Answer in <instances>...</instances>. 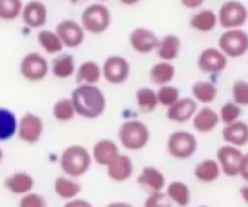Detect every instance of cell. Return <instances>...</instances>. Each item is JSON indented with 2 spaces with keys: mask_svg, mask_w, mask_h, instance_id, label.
<instances>
[{
  "mask_svg": "<svg viewBox=\"0 0 248 207\" xmlns=\"http://www.w3.org/2000/svg\"><path fill=\"white\" fill-rule=\"evenodd\" d=\"M77 116L97 119L106 111V95L97 85H77L70 95Z\"/></svg>",
  "mask_w": 248,
  "mask_h": 207,
  "instance_id": "6da1fadb",
  "label": "cell"
},
{
  "mask_svg": "<svg viewBox=\"0 0 248 207\" xmlns=\"http://www.w3.org/2000/svg\"><path fill=\"white\" fill-rule=\"evenodd\" d=\"M92 155L82 145L66 146L60 156V168H62L63 175L72 177V178H80L85 175L92 166Z\"/></svg>",
  "mask_w": 248,
  "mask_h": 207,
  "instance_id": "7a4b0ae2",
  "label": "cell"
},
{
  "mask_svg": "<svg viewBox=\"0 0 248 207\" xmlns=\"http://www.w3.org/2000/svg\"><path fill=\"white\" fill-rule=\"evenodd\" d=\"M150 129L141 121H126L117 129V139L124 149L129 151H141L150 143Z\"/></svg>",
  "mask_w": 248,
  "mask_h": 207,
  "instance_id": "3957f363",
  "label": "cell"
},
{
  "mask_svg": "<svg viewBox=\"0 0 248 207\" xmlns=\"http://www.w3.org/2000/svg\"><path fill=\"white\" fill-rule=\"evenodd\" d=\"M112 22V15L106 4H90L83 9L82 15H80V24H82L83 31L90 32V34H102L110 28Z\"/></svg>",
  "mask_w": 248,
  "mask_h": 207,
  "instance_id": "277c9868",
  "label": "cell"
},
{
  "mask_svg": "<svg viewBox=\"0 0 248 207\" xmlns=\"http://www.w3.org/2000/svg\"><path fill=\"white\" fill-rule=\"evenodd\" d=\"M248 21V9L245 4L238 0H228L219 7L217 12V24L228 31V29H241Z\"/></svg>",
  "mask_w": 248,
  "mask_h": 207,
  "instance_id": "5b68a950",
  "label": "cell"
},
{
  "mask_svg": "<svg viewBox=\"0 0 248 207\" xmlns=\"http://www.w3.org/2000/svg\"><path fill=\"white\" fill-rule=\"evenodd\" d=\"M167 151L177 160H189L197 151V139L190 131H173L167 139Z\"/></svg>",
  "mask_w": 248,
  "mask_h": 207,
  "instance_id": "8992f818",
  "label": "cell"
},
{
  "mask_svg": "<svg viewBox=\"0 0 248 207\" xmlns=\"http://www.w3.org/2000/svg\"><path fill=\"white\" fill-rule=\"evenodd\" d=\"M226 58H240L248 53V34L243 29H228L219 36V46Z\"/></svg>",
  "mask_w": 248,
  "mask_h": 207,
  "instance_id": "52a82bcc",
  "label": "cell"
},
{
  "mask_svg": "<svg viewBox=\"0 0 248 207\" xmlns=\"http://www.w3.org/2000/svg\"><path fill=\"white\" fill-rule=\"evenodd\" d=\"M49 73V63L39 53H28L21 59V75L28 82H41Z\"/></svg>",
  "mask_w": 248,
  "mask_h": 207,
  "instance_id": "ba28073f",
  "label": "cell"
},
{
  "mask_svg": "<svg viewBox=\"0 0 248 207\" xmlns=\"http://www.w3.org/2000/svg\"><path fill=\"white\" fill-rule=\"evenodd\" d=\"M129 72H131L129 61L117 55L106 58V61L102 65V78L106 82L112 83V85H119V83L126 82L129 78Z\"/></svg>",
  "mask_w": 248,
  "mask_h": 207,
  "instance_id": "9c48e42d",
  "label": "cell"
},
{
  "mask_svg": "<svg viewBox=\"0 0 248 207\" xmlns=\"http://www.w3.org/2000/svg\"><path fill=\"white\" fill-rule=\"evenodd\" d=\"M43 133H45V124H43V119L38 114H32V112H26L21 119H19L17 126V138L24 143L29 145H36L39 143V139L43 138Z\"/></svg>",
  "mask_w": 248,
  "mask_h": 207,
  "instance_id": "30bf717a",
  "label": "cell"
},
{
  "mask_svg": "<svg viewBox=\"0 0 248 207\" xmlns=\"http://www.w3.org/2000/svg\"><path fill=\"white\" fill-rule=\"evenodd\" d=\"M245 153L240 148L231 145H223L217 148L216 160L221 166V172L226 177H238L240 175V166L241 160H243Z\"/></svg>",
  "mask_w": 248,
  "mask_h": 207,
  "instance_id": "8fae6325",
  "label": "cell"
},
{
  "mask_svg": "<svg viewBox=\"0 0 248 207\" xmlns=\"http://www.w3.org/2000/svg\"><path fill=\"white\" fill-rule=\"evenodd\" d=\"M55 32L62 39L63 46L70 49L78 48L85 39V31H83L82 24L73 21V19H63L62 22H58Z\"/></svg>",
  "mask_w": 248,
  "mask_h": 207,
  "instance_id": "7c38bea8",
  "label": "cell"
},
{
  "mask_svg": "<svg viewBox=\"0 0 248 207\" xmlns=\"http://www.w3.org/2000/svg\"><path fill=\"white\" fill-rule=\"evenodd\" d=\"M197 66H199L201 72L216 75V73L226 70L228 58L223 55L219 48H206L204 51H201L199 58H197Z\"/></svg>",
  "mask_w": 248,
  "mask_h": 207,
  "instance_id": "4fadbf2b",
  "label": "cell"
},
{
  "mask_svg": "<svg viewBox=\"0 0 248 207\" xmlns=\"http://www.w3.org/2000/svg\"><path fill=\"white\" fill-rule=\"evenodd\" d=\"M158 36L146 28H135L129 34V44H131L133 51L140 53V55H148V53L155 51L158 48Z\"/></svg>",
  "mask_w": 248,
  "mask_h": 207,
  "instance_id": "5bb4252c",
  "label": "cell"
},
{
  "mask_svg": "<svg viewBox=\"0 0 248 207\" xmlns=\"http://www.w3.org/2000/svg\"><path fill=\"white\" fill-rule=\"evenodd\" d=\"M106 170H107V177H109L112 182L123 183V182H128L133 177V173H135V165H133V160L129 158L128 155L119 153V155L106 166Z\"/></svg>",
  "mask_w": 248,
  "mask_h": 207,
  "instance_id": "9a60e30c",
  "label": "cell"
},
{
  "mask_svg": "<svg viewBox=\"0 0 248 207\" xmlns=\"http://www.w3.org/2000/svg\"><path fill=\"white\" fill-rule=\"evenodd\" d=\"M197 102L192 99V97H180L179 102H175L172 107L167 109V118L172 122H179V124H184V122L192 121L194 114L197 112Z\"/></svg>",
  "mask_w": 248,
  "mask_h": 207,
  "instance_id": "2e32d148",
  "label": "cell"
},
{
  "mask_svg": "<svg viewBox=\"0 0 248 207\" xmlns=\"http://www.w3.org/2000/svg\"><path fill=\"white\" fill-rule=\"evenodd\" d=\"M138 183L141 189H145L148 193L163 192L167 187L165 173L156 166H145L138 177Z\"/></svg>",
  "mask_w": 248,
  "mask_h": 207,
  "instance_id": "e0dca14e",
  "label": "cell"
},
{
  "mask_svg": "<svg viewBox=\"0 0 248 207\" xmlns=\"http://www.w3.org/2000/svg\"><path fill=\"white\" fill-rule=\"evenodd\" d=\"M21 17L29 28H45L48 21V9L39 0H29L28 4H24Z\"/></svg>",
  "mask_w": 248,
  "mask_h": 207,
  "instance_id": "ac0fdd59",
  "label": "cell"
},
{
  "mask_svg": "<svg viewBox=\"0 0 248 207\" xmlns=\"http://www.w3.org/2000/svg\"><path fill=\"white\" fill-rule=\"evenodd\" d=\"M34 177L28 172H14L11 175L5 177L4 185L14 195H26V193L32 192L34 189Z\"/></svg>",
  "mask_w": 248,
  "mask_h": 207,
  "instance_id": "d6986e66",
  "label": "cell"
},
{
  "mask_svg": "<svg viewBox=\"0 0 248 207\" xmlns=\"http://www.w3.org/2000/svg\"><path fill=\"white\" fill-rule=\"evenodd\" d=\"M119 153H121L119 146H117V143H114L112 139H99V141L92 146L90 155H92V160L97 165L106 168Z\"/></svg>",
  "mask_w": 248,
  "mask_h": 207,
  "instance_id": "ffe728a7",
  "label": "cell"
},
{
  "mask_svg": "<svg viewBox=\"0 0 248 207\" xmlns=\"http://www.w3.org/2000/svg\"><path fill=\"white\" fill-rule=\"evenodd\" d=\"M221 134H223L224 145L243 148L245 145H248V122L236 121L233 124L224 126Z\"/></svg>",
  "mask_w": 248,
  "mask_h": 207,
  "instance_id": "44dd1931",
  "label": "cell"
},
{
  "mask_svg": "<svg viewBox=\"0 0 248 207\" xmlns=\"http://www.w3.org/2000/svg\"><path fill=\"white\" fill-rule=\"evenodd\" d=\"M219 114H217L214 109L211 107H202V109H197V112L194 114L192 118V128L196 129L197 133H211L217 128L219 124Z\"/></svg>",
  "mask_w": 248,
  "mask_h": 207,
  "instance_id": "7402d4cb",
  "label": "cell"
},
{
  "mask_svg": "<svg viewBox=\"0 0 248 207\" xmlns=\"http://www.w3.org/2000/svg\"><path fill=\"white\" fill-rule=\"evenodd\" d=\"M163 192H165V195L169 197L173 206L187 207L190 204V200H192L190 187L186 182H182V180H173V182L167 183Z\"/></svg>",
  "mask_w": 248,
  "mask_h": 207,
  "instance_id": "603a6c76",
  "label": "cell"
},
{
  "mask_svg": "<svg viewBox=\"0 0 248 207\" xmlns=\"http://www.w3.org/2000/svg\"><path fill=\"white\" fill-rule=\"evenodd\" d=\"M53 189H55V193L63 200H73L80 195L82 192V183L78 182L77 178H72V177H56L55 183H53Z\"/></svg>",
  "mask_w": 248,
  "mask_h": 207,
  "instance_id": "cb8c5ba5",
  "label": "cell"
},
{
  "mask_svg": "<svg viewBox=\"0 0 248 207\" xmlns=\"http://www.w3.org/2000/svg\"><path fill=\"white\" fill-rule=\"evenodd\" d=\"M75 78L78 85H97L102 78V66L97 61H83L82 65L77 68Z\"/></svg>",
  "mask_w": 248,
  "mask_h": 207,
  "instance_id": "d4e9b609",
  "label": "cell"
},
{
  "mask_svg": "<svg viewBox=\"0 0 248 207\" xmlns=\"http://www.w3.org/2000/svg\"><path fill=\"white\" fill-rule=\"evenodd\" d=\"M221 175H223V172H221V166L216 158L201 160L196 165V168H194V177L202 183L216 182Z\"/></svg>",
  "mask_w": 248,
  "mask_h": 207,
  "instance_id": "484cf974",
  "label": "cell"
},
{
  "mask_svg": "<svg viewBox=\"0 0 248 207\" xmlns=\"http://www.w3.org/2000/svg\"><path fill=\"white\" fill-rule=\"evenodd\" d=\"M49 72L60 80H66L77 72L75 66V58L73 55H68V53H60L53 58V61L49 63Z\"/></svg>",
  "mask_w": 248,
  "mask_h": 207,
  "instance_id": "4316f807",
  "label": "cell"
},
{
  "mask_svg": "<svg viewBox=\"0 0 248 207\" xmlns=\"http://www.w3.org/2000/svg\"><path fill=\"white\" fill-rule=\"evenodd\" d=\"M180 48H182V43L180 38L175 34H167L160 39L158 48H156V55H158L160 61H169L172 63L173 59L179 58Z\"/></svg>",
  "mask_w": 248,
  "mask_h": 207,
  "instance_id": "83f0119b",
  "label": "cell"
},
{
  "mask_svg": "<svg viewBox=\"0 0 248 207\" xmlns=\"http://www.w3.org/2000/svg\"><path fill=\"white\" fill-rule=\"evenodd\" d=\"M190 28L199 32H211L217 26V14L211 9H199L189 21Z\"/></svg>",
  "mask_w": 248,
  "mask_h": 207,
  "instance_id": "f1b7e54d",
  "label": "cell"
},
{
  "mask_svg": "<svg viewBox=\"0 0 248 207\" xmlns=\"http://www.w3.org/2000/svg\"><path fill=\"white\" fill-rule=\"evenodd\" d=\"M19 119L11 109L0 107V143L9 141L17 136Z\"/></svg>",
  "mask_w": 248,
  "mask_h": 207,
  "instance_id": "f546056e",
  "label": "cell"
},
{
  "mask_svg": "<svg viewBox=\"0 0 248 207\" xmlns=\"http://www.w3.org/2000/svg\"><path fill=\"white\" fill-rule=\"evenodd\" d=\"M190 93H192V99L196 102H201L204 105L214 102L217 97V87L213 82H206V80H199V82H194L190 87Z\"/></svg>",
  "mask_w": 248,
  "mask_h": 207,
  "instance_id": "4dcf8cb0",
  "label": "cell"
},
{
  "mask_svg": "<svg viewBox=\"0 0 248 207\" xmlns=\"http://www.w3.org/2000/svg\"><path fill=\"white\" fill-rule=\"evenodd\" d=\"M150 80L156 85H169L175 78V66L169 61H158L150 68Z\"/></svg>",
  "mask_w": 248,
  "mask_h": 207,
  "instance_id": "1f68e13d",
  "label": "cell"
},
{
  "mask_svg": "<svg viewBox=\"0 0 248 207\" xmlns=\"http://www.w3.org/2000/svg\"><path fill=\"white\" fill-rule=\"evenodd\" d=\"M38 44L43 48V51L48 53V55H60L63 51V43L58 38L55 31H48V29H41L38 32Z\"/></svg>",
  "mask_w": 248,
  "mask_h": 207,
  "instance_id": "d6a6232c",
  "label": "cell"
},
{
  "mask_svg": "<svg viewBox=\"0 0 248 207\" xmlns=\"http://www.w3.org/2000/svg\"><path fill=\"white\" fill-rule=\"evenodd\" d=\"M136 104H138L141 112H153L158 107L156 92L150 89V87H141V89L136 90Z\"/></svg>",
  "mask_w": 248,
  "mask_h": 207,
  "instance_id": "836d02e7",
  "label": "cell"
},
{
  "mask_svg": "<svg viewBox=\"0 0 248 207\" xmlns=\"http://www.w3.org/2000/svg\"><path fill=\"white\" fill-rule=\"evenodd\" d=\"M75 116H77V112L70 97L56 100L55 105H53V118L58 122H70Z\"/></svg>",
  "mask_w": 248,
  "mask_h": 207,
  "instance_id": "e575fe53",
  "label": "cell"
},
{
  "mask_svg": "<svg viewBox=\"0 0 248 207\" xmlns=\"http://www.w3.org/2000/svg\"><path fill=\"white\" fill-rule=\"evenodd\" d=\"M24 2L22 0H0V19L2 21H16L21 17Z\"/></svg>",
  "mask_w": 248,
  "mask_h": 207,
  "instance_id": "d590c367",
  "label": "cell"
},
{
  "mask_svg": "<svg viewBox=\"0 0 248 207\" xmlns=\"http://www.w3.org/2000/svg\"><path fill=\"white\" fill-rule=\"evenodd\" d=\"M156 99H158V105H163V107L169 109L175 102H179L180 90L175 85H170V83L169 85H162L156 90Z\"/></svg>",
  "mask_w": 248,
  "mask_h": 207,
  "instance_id": "8d00e7d4",
  "label": "cell"
},
{
  "mask_svg": "<svg viewBox=\"0 0 248 207\" xmlns=\"http://www.w3.org/2000/svg\"><path fill=\"white\" fill-rule=\"evenodd\" d=\"M217 114H219V121L223 122L224 126L233 124V122L240 121L241 107H240V105H236L233 100H230V102L223 104V107H221V111L217 112Z\"/></svg>",
  "mask_w": 248,
  "mask_h": 207,
  "instance_id": "74e56055",
  "label": "cell"
},
{
  "mask_svg": "<svg viewBox=\"0 0 248 207\" xmlns=\"http://www.w3.org/2000/svg\"><path fill=\"white\" fill-rule=\"evenodd\" d=\"M231 97L233 102L240 107H248V82L247 80H236L231 87Z\"/></svg>",
  "mask_w": 248,
  "mask_h": 207,
  "instance_id": "f35d334b",
  "label": "cell"
},
{
  "mask_svg": "<svg viewBox=\"0 0 248 207\" xmlns=\"http://www.w3.org/2000/svg\"><path fill=\"white\" fill-rule=\"evenodd\" d=\"M19 207H48V202H46V199L41 195V193L29 192L21 197Z\"/></svg>",
  "mask_w": 248,
  "mask_h": 207,
  "instance_id": "ab89813d",
  "label": "cell"
},
{
  "mask_svg": "<svg viewBox=\"0 0 248 207\" xmlns=\"http://www.w3.org/2000/svg\"><path fill=\"white\" fill-rule=\"evenodd\" d=\"M143 207H173V204L165 195V192H156V193H148Z\"/></svg>",
  "mask_w": 248,
  "mask_h": 207,
  "instance_id": "60d3db41",
  "label": "cell"
},
{
  "mask_svg": "<svg viewBox=\"0 0 248 207\" xmlns=\"http://www.w3.org/2000/svg\"><path fill=\"white\" fill-rule=\"evenodd\" d=\"M63 207H93V206L89 202V200L80 199V197H77V199H73V200H68V202H65V206H63Z\"/></svg>",
  "mask_w": 248,
  "mask_h": 207,
  "instance_id": "b9f144b4",
  "label": "cell"
},
{
  "mask_svg": "<svg viewBox=\"0 0 248 207\" xmlns=\"http://www.w3.org/2000/svg\"><path fill=\"white\" fill-rule=\"evenodd\" d=\"M241 178L245 180V183H248V153L243 155V160H241V166H240V175Z\"/></svg>",
  "mask_w": 248,
  "mask_h": 207,
  "instance_id": "7bdbcfd3",
  "label": "cell"
},
{
  "mask_svg": "<svg viewBox=\"0 0 248 207\" xmlns=\"http://www.w3.org/2000/svg\"><path fill=\"white\" fill-rule=\"evenodd\" d=\"M206 0H180V4L186 9H201Z\"/></svg>",
  "mask_w": 248,
  "mask_h": 207,
  "instance_id": "ee69618b",
  "label": "cell"
},
{
  "mask_svg": "<svg viewBox=\"0 0 248 207\" xmlns=\"http://www.w3.org/2000/svg\"><path fill=\"white\" fill-rule=\"evenodd\" d=\"M240 197L245 204H248V183H245V185L240 187Z\"/></svg>",
  "mask_w": 248,
  "mask_h": 207,
  "instance_id": "f6af8a7d",
  "label": "cell"
},
{
  "mask_svg": "<svg viewBox=\"0 0 248 207\" xmlns=\"http://www.w3.org/2000/svg\"><path fill=\"white\" fill-rule=\"evenodd\" d=\"M106 207H135V206H133V204H129V202H121V200H116V202L107 204Z\"/></svg>",
  "mask_w": 248,
  "mask_h": 207,
  "instance_id": "bcb514c9",
  "label": "cell"
},
{
  "mask_svg": "<svg viewBox=\"0 0 248 207\" xmlns=\"http://www.w3.org/2000/svg\"><path fill=\"white\" fill-rule=\"evenodd\" d=\"M119 2L123 5H136V4H140L141 0H119Z\"/></svg>",
  "mask_w": 248,
  "mask_h": 207,
  "instance_id": "7dc6e473",
  "label": "cell"
},
{
  "mask_svg": "<svg viewBox=\"0 0 248 207\" xmlns=\"http://www.w3.org/2000/svg\"><path fill=\"white\" fill-rule=\"evenodd\" d=\"M2 160H4V149L0 148V163H2Z\"/></svg>",
  "mask_w": 248,
  "mask_h": 207,
  "instance_id": "c3c4849f",
  "label": "cell"
},
{
  "mask_svg": "<svg viewBox=\"0 0 248 207\" xmlns=\"http://www.w3.org/2000/svg\"><path fill=\"white\" fill-rule=\"evenodd\" d=\"M70 2H72V4H78L80 0H70Z\"/></svg>",
  "mask_w": 248,
  "mask_h": 207,
  "instance_id": "681fc988",
  "label": "cell"
},
{
  "mask_svg": "<svg viewBox=\"0 0 248 207\" xmlns=\"http://www.w3.org/2000/svg\"><path fill=\"white\" fill-rule=\"evenodd\" d=\"M97 2H100V4H104V2H107V0H97Z\"/></svg>",
  "mask_w": 248,
  "mask_h": 207,
  "instance_id": "f907efd6",
  "label": "cell"
},
{
  "mask_svg": "<svg viewBox=\"0 0 248 207\" xmlns=\"http://www.w3.org/2000/svg\"><path fill=\"white\" fill-rule=\"evenodd\" d=\"M199 207H207V206H199Z\"/></svg>",
  "mask_w": 248,
  "mask_h": 207,
  "instance_id": "816d5d0a",
  "label": "cell"
}]
</instances>
